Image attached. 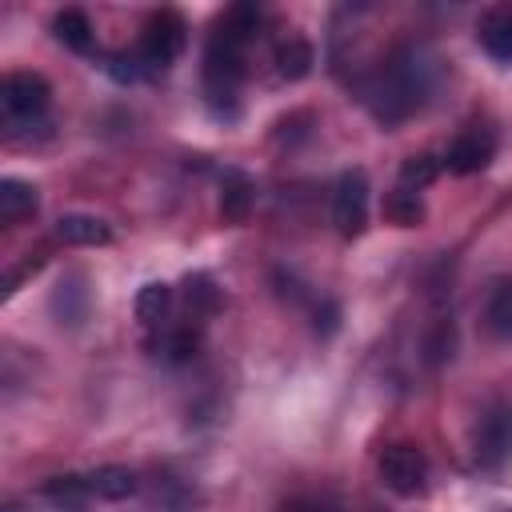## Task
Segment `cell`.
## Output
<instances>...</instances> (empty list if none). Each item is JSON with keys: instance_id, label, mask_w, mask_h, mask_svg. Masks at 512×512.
<instances>
[{"instance_id": "cell-1", "label": "cell", "mask_w": 512, "mask_h": 512, "mask_svg": "<svg viewBox=\"0 0 512 512\" xmlns=\"http://www.w3.org/2000/svg\"><path fill=\"white\" fill-rule=\"evenodd\" d=\"M472 456L484 472H500L512 464V404H492L472 436Z\"/></svg>"}, {"instance_id": "cell-2", "label": "cell", "mask_w": 512, "mask_h": 512, "mask_svg": "<svg viewBox=\"0 0 512 512\" xmlns=\"http://www.w3.org/2000/svg\"><path fill=\"white\" fill-rule=\"evenodd\" d=\"M184 40H188V28L176 12H156L140 36V48H136V60L148 68V72H164L180 52H184Z\"/></svg>"}, {"instance_id": "cell-3", "label": "cell", "mask_w": 512, "mask_h": 512, "mask_svg": "<svg viewBox=\"0 0 512 512\" xmlns=\"http://www.w3.org/2000/svg\"><path fill=\"white\" fill-rule=\"evenodd\" d=\"M380 480L396 496H420L428 484V460L416 444H392L380 452Z\"/></svg>"}, {"instance_id": "cell-4", "label": "cell", "mask_w": 512, "mask_h": 512, "mask_svg": "<svg viewBox=\"0 0 512 512\" xmlns=\"http://www.w3.org/2000/svg\"><path fill=\"white\" fill-rule=\"evenodd\" d=\"M48 80L40 72H12L4 76V88H0V100H4V116L8 124L16 120H28L36 124L44 112H48Z\"/></svg>"}, {"instance_id": "cell-5", "label": "cell", "mask_w": 512, "mask_h": 512, "mask_svg": "<svg viewBox=\"0 0 512 512\" xmlns=\"http://www.w3.org/2000/svg\"><path fill=\"white\" fill-rule=\"evenodd\" d=\"M332 220H336L340 236H360L364 232V224H368V180H364L360 168H352L336 180Z\"/></svg>"}, {"instance_id": "cell-6", "label": "cell", "mask_w": 512, "mask_h": 512, "mask_svg": "<svg viewBox=\"0 0 512 512\" xmlns=\"http://www.w3.org/2000/svg\"><path fill=\"white\" fill-rule=\"evenodd\" d=\"M492 152H496L492 132L472 128V132H460V136L452 140V148H448L444 164H448L456 176H472V172H480V168L492 160Z\"/></svg>"}, {"instance_id": "cell-7", "label": "cell", "mask_w": 512, "mask_h": 512, "mask_svg": "<svg viewBox=\"0 0 512 512\" xmlns=\"http://www.w3.org/2000/svg\"><path fill=\"white\" fill-rule=\"evenodd\" d=\"M88 484V496H100V500H128L136 492V472L124 468V464H100L84 476Z\"/></svg>"}, {"instance_id": "cell-8", "label": "cell", "mask_w": 512, "mask_h": 512, "mask_svg": "<svg viewBox=\"0 0 512 512\" xmlns=\"http://www.w3.org/2000/svg\"><path fill=\"white\" fill-rule=\"evenodd\" d=\"M476 36H480V48L492 60H512V12L508 8L484 12L480 24H476Z\"/></svg>"}, {"instance_id": "cell-9", "label": "cell", "mask_w": 512, "mask_h": 512, "mask_svg": "<svg viewBox=\"0 0 512 512\" xmlns=\"http://www.w3.org/2000/svg\"><path fill=\"white\" fill-rule=\"evenodd\" d=\"M56 236L64 244H80V248H96V244H108L112 232L100 216H88V212H68L56 220Z\"/></svg>"}, {"instance_id": "cell-10", "label": "cell", "mask_w": 512, "mask_h": 512, "mask_svg": "<svg viewBox=\"0 0 512 512\" xmlns=\"http://www.w3.org/2000/svg\"><path fill=\"white\" fill-rule=\"evenodd\" d=\"M52 32H56V40H60L64 48H72V52H88V48H92V40H96L92 20H88L80 8H64V12H56Z\"/></svg>"}, {"instance_id": "cell-11", "label": "cell", "mask_w": 512, "mask_h": 512, "mask_svg": "<svg viewBox=\"0 0 512 512\" xmlns=\"http://www.w3.org/2000/svg\"><path fill=\"white\" fill-rule=\"evenodd\" d=\"M36 212V188L24 180H0V220L4 224H20L24 216Z\"/></svg>"}, {"instance_id": "cell-12", "label": "cell", "mask_w": 512, "mask_h": 512, "mask_svg": "<svg viewBox=\"0 0 512 512\" xmlns=\"http://www.w3.org/2000/svg\"><path fill=\"white\" fill-rule=\"evenodd\" d=\"M312 64H316V52L300 36H292V40H284L276 48V72H280V80H304L312 72Z\"/></svg>"}, {"instance_id": "cell-13", "label": "cell", "mask_w": 512, "mask_h": 512, "mask_svg": "<svg viewBox=\"0 0 512 512\" xmlns=\"http://www.w3.org/2000/svg\"><path fill=\"white\" fill-rule=\"evenodd\" d=\"M168 308H172V288L164 280H152L136 292V320L140 324H160L168 316Z\"/></svg>"}, {"instance_id": "cell-14", "label": "cell", "mask_w": 512, "mask_h": 512, "mask_svg": "<svg viewBox=\"0 0 512 512\" xmlns=\"http://www.w3.org/2000/svg\"><path fill=\"white\" fill-rule=\"evenodd\" d=\"M384 216H388L392 224H400V228H416V224L424 220V200H420V192H408V188L388 192V196H384Z\"/></svg>"}, {"instance_id": "cell-15", "label": "cell", "mask_w": 512, "mask_h": 512, "mask_svg": "<svg viewBox=\"0 0 512 512\" xmlns=\"http://www.w3.org/2000/svg\"><path fill=\"white\" fill-rule=\"evenodd\" d=\"M436 176H440V160H436L432 152H416V156H408V160L400 164V188H408V192L428 188Z\"/></svg>"}, {"instance_id": "cell-16", "label": "cell", "mask_w": 512, "mask_h": 512, "mask_svg": "<svg viewBox=\"0 0 512 512\" xmlns=\"http://www.w3.org/2000/svg\"><path fill=\"white\" fill-rule=\"evenodd\" d=\"M248 212H252V188H248V180L244 176H228V188L220 196V216L228 224H244Z\"/></svg>"}, {"instance_id": "cell-17", "label": "cell", "mask_w": 512, "mask_h": 512, "mask_svg": "<svg viewBox=\"0 0 512 512\" xmlns=\"http://www.w3.org/2000/svg\"><path fill=\"white\" fill-rule=\"evenodd\" d=\"M484 320H488L492 336H500V340H512V280H504V284L492 292Z\"/></svg>"}, {"instance_id": "cell-18", "label": "cell", "mask_w": 512, "mask_h": 512, "mask_svg": "<svg viewBox=\"0 0 512 512\" xmlns=\"http://www.w3.org/2000/svg\"><path fill=\"white\" fill-rule=\"evenodd\" d=\"M184 300H188V308H192V312L212 316V312L220 308V288L212 284V276L196 272V276H188V284H184Z\"/></svg>"}, {"instance_id": "cell-19", "label": "cell", "mask_w": 512, "mask_h": 512, "mask_svg": "<svg viewBox=\"0 0 512 512\" xmlns=\"http://www.w3.org/2000/svg\"><path fill=\"white\" fill-rule=\"evenodd\" d=\"M428 356H432V360L452 356V324H448V320H436V324H432V332H428Z\"/></svg>"}, {"instance_id": "cell-20", "label": "cell", "mask_w": 512, "mask_h": 512, "mask_svg": "<svg viewBox=\"0 0 512 512\" xmlns=\"http://www.w3.org/2000/svg\"><path fill=\"white\" fill-rule=\"evenodd\" d=\"M196 344H200L196 332H192V328H180V332L168 336V356H172V360H188V356L196 352Z\"/></svg>"}, {"instance_id": "cell-21", "label": "cell", "mask_w": 512, "mask_h": 512, "mask_svg": "<svg viewBox=\"0 0 512 512\" xmlns=\"http://www.w3.org/2000/svg\"><path fill=\"white\" fill-rule=\"evenodd\" d=\"M284 512H332V508H324V504H304V500H300V504H288Z\"/></svg>"}]
</instances>
